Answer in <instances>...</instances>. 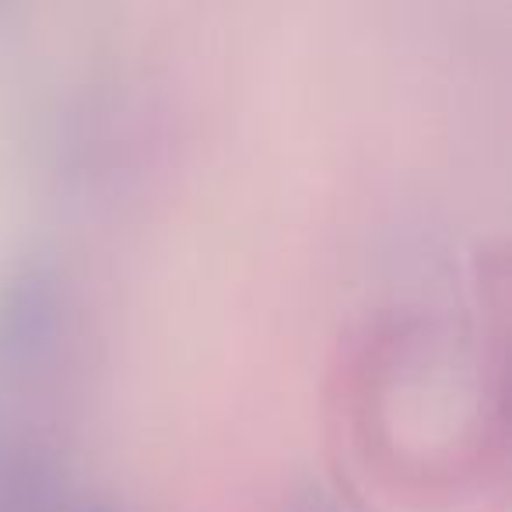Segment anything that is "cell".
<instances>
[{"label":"cell","instance_id":"obj_2","mask_svg":"<svg viewBox=\"0 0 512 512\" xmlns=\"http://www.w3.org/2000/svg\"><path fill=\"white\" fill-rule=\"evenodd\" d=\"M288 512H337V509H334V502H330V498L323 495L320 488H306L302 495L292 498Z\"/></svg>","mask_w":512,"mask_h":512},{"label":"cell","instance_id":"obj_1","mask_svg":"<svg viewBox=\"0 0 512 512\" xmlns=\"http://www.w3.org/2000/svg\"><path fill=\"white\" fill-rule=\"evenodd\" d=\"M57 327V274L39 260H29L0 288V362L8 369H36L57 344Z\"/></svg>","mask_w":512,"mask_h":512}]
</instances>
